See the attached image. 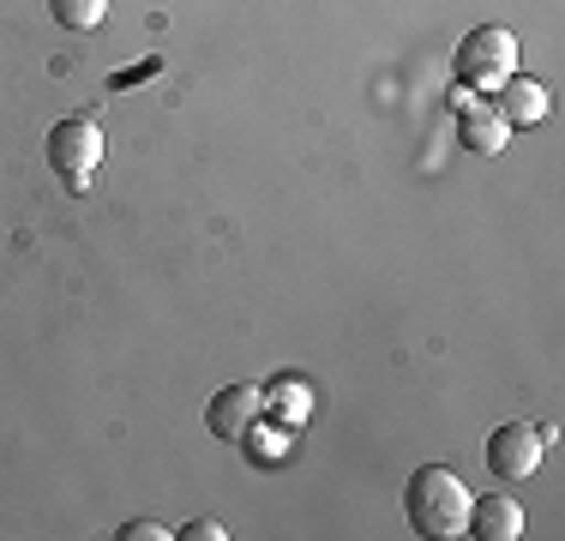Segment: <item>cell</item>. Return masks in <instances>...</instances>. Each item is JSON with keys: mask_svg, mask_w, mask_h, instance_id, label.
<instances>
[{"mask_svg": "<svg viewBox=\"0 0 565 541\" xmlns=\"http://www.w3.org/2000/svg\"><path fill=\"white\" fill-rule=\"evenodd\" d=\"M535 464H542V433L530 422H505L488 433V469L500 481H530Z\"/></svg>", "mask_w": 565, "mask_h": 541, "instance_id": "277c9868", "label": "cell"}, {"mask_svg": "<svg viewBox=\"0 0 565 541\" xmlns=\"http://www.w3.org/2000/svg\"><path fill=\"white\" fill-rule=\"evenodd\" d=\"M97 162H103L97 120H55V127H49V169L61 174L66 193H85V187L97 181Z\"/></svg>", "mask_w": 565, "mask_h": 541, "instance_id": "3957f363", "label": "cell"}, {"mask_svg": "<svg viewBox=\"0 0 565 541\" xmlns=\"http://www.w3.org/2000/svg\"><path fill=\"white\" fill-rule=\"evenodd\" d=\"M271 403L277 415H307V391H301V379H271Z\"/></svg>", "mask_w": 565, "mask_h": 541, "instance_id": "30bf717a", "label": "cell"}, {"mask_svg": "<svg viewBox=\"0 0 565 541\" xmlns=\"http://www.w3.org/2000/svg\"><path fill=\"white\" fill-rule=\"evenodd\" d=\"M181 535H186V541H228V530H223L217 518H193V523H186Z\"/></svg>", "mask_w": 565, "mask_h": 541, "instance_id": "7c38bea8", "label": "cell"}, {"mask_svg": "<svg viewBox=\"0 0 565 541\" xmlns=\"http://www.w3.org/2000/svg\"><path fill=\"white\" fill-rule=\"evenodd\" d=\"M120 541H169L174 530H163V523H151V518H132L127 530H115Z\"/></svg>", "mask_w": 565, "mask_h": 541, "instance_id": "8fae6325", "label": "cell"}, {"mask_svg": "<svg viewBox=\"0 0 565 541\" xmlns=\"http://www.w3.org/2000/svg\"><path fill=\"white\" fill-rule=\"evenodd\" d=\"M476 541H518L523 535V506L511 494H488V499H469V530Z\"/></svg>", "mask_w": 565, "mask_h": 541, "instance_id": "8992f818", "label": "cell"}, {"mask_svg": "<svg viewBox=\"0 0 565 541\" xmlns=\"http://www.w3.org/2000/svg\"><path fill=\"white\" fill-rule=\"evenodd\" d=\"M265 415V391L259 385H223L217 397H211L205 410V427L217 433V439H247L253 427H259Z\"/></svg>", "mask_w": 565, "mask_h": 541, "instance_id": "5b68a950", "label": "cell"}, {"mask_svg": "<svg viewBox=\"0 0 565 541\" xmlns=\"http://www.w3.org/2000/svg\"><path fill=\"white\" fill-rule=\"evenodd\" d=\"M511 66H518V36L500 31V24H476L451 54L457 91H500V78H511Z\"/></svg>", "mask_w": 565, "mask_h": 541, "instance_id": "7a4b0ae2", "label": "cell"}, {"mask_svg": "<svg viewBox=\"0 0 565 541\" xmlns=\"http://www.w3.org/2000/svg\"><path fill=\"white\" fill-rule=\"evenodd\" d=\"M49 12H55V24H66V31H97L109 0H49Z\"/></svg>", "mask_w": 565, "mask_h": 541, "instance_id": "9c48e42d", "label": "cell"}, {"mask_svg": "<svg viewBox=\"0 0 565 541\" xmlns=\"http://www.w3.org/2000/svg\"><path fill=\"white\" fill-rule=\"evenodd\" d=\"M457 132H463V145H469V151L493 157V151H505V132H511V127L500 120V108H493V103H481V108H463Z\"/></svg>", "mask_w": 565, "mask_h": 541, "instance_id": "ba28073f", "label": "cell"}, {"mask_svg": "<svg viewBox=\"0 0 565 541\" xmlns=\"http://www.w3.org/2000/svg\"><path fill=\"white\" fill-rule=\"evenodd\" d=\"M493 108H500L505 127H535V120L547 115V85L542 78H500V97H493Z\"/></svg>", "mask_w": 565, "mask_h": 541, "instance_id": "52a82bcc", "label": "cell"}, {"mask_svg": "<svg viewBox=\"0 0 565 541\" xmlns=\"http://www.w3.org/2000/svg\"><path fill=\"white\" fill-rule=\"evenodd\" d=\"M469 487L457 481V469L446 464H422L403 487V518H409L415 535L427 541H446V535H463L469 530Z\"/></svg>", "mask_w": 565, "mask_h": 541, "instance_id": "6da1fadb", "label": "cell"}]
</instances>
